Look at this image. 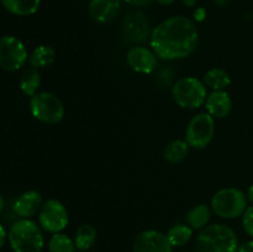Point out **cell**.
Segmentation results:
<instances>
[{
    "mask_svg": "<svg viewBox=\"0 0 253 252\" xmlns=\"http://www.w3.org/2000/svg\"><path fill=\"white\" fill-rule=\"evenodd\" d=\"M128 67L136 73L150 74L157 69V56L152 49L143 46H135L126 54Z\"/></svg>",
    "mask_w": 253,
    "mask_h": 252,
    "instance_id": "cell-12",
    "label": "cell"
},
{
    "mask_svg": "<svg viewBox=\"0 0 253 252\" xmlns=\"http://www.w3.org/2000/svg\"><path fill=\"white\" fill-rule=\"evenodd\" d=\"M194 17H195V20H197V21H203V20L207 17V11H205L203 7H198V9L195 10V12H194Z\"/></svg>",
    "mask_w": 253,
    "mask_h": 252,
    "instance_id": "cell-29",
    "label": "cell"
},
{
    "mask_svg": "<svg viewBox=\"0 0 253 252\" xmlns=\"http://www.w3.org/2000/svg\"><path fill=\"white\" fill-rule=\"evenodd\" d=\"M4 197L1 195V193H0V212L2 211V209H4Z\"/></svg>",
    "mask_w": 253,
    "mask_h": 252,
    "instance_id": "cell-35",
    "label": "cell"
},
{
    "mask_svg": "<svg viewBox=\"0 0 253 252\" xmlns=\"http://www.w3.org/2000/svg\"><path fill=\"white\" fill-rule=\"evenodd\" d=\"M151 47L165 61L189 57L197 49L199 32L197 25L185 16H172L152 30Z\"/></svg>",
    "mask_w": 253,
    "mask_h": 252,
    "instance_id": "cell-1",
    "label": "cell"
},
{
    "mask_svg": "<svg viewBox=\"0 0 253 252\" xmlns=\"http://www.w3.org/2000/svg\"><path fill=\"white\" fill-rule=\"evenodd\" d=\"M29 61L26 46L15 36H2L0 39V67L4 71H19Z\"/></svg>",
    "mask_w": 253,
    "mask_h": 252,
    "instance_id": "cell-8",
    "label": "cell"
},
{
    "mask_svg": "<svg viewBox=\"0 0 253 252\" xmlns=\"http://www.w3.org/2000/svg\"><path fill=\"white\" fill-rule=\"evenodd\" d=\"M215 135V119L208 113L193 116L185 131V141L189 147L203 150L210 145Z\"/></svg>",
    "mask_w": 253,
    "mask_h": 252,
    "instance_id": "cell-7",
    "label": "cell"
},
{
    "mask_svg": "<svg viewBox=\"0 0 253 252\" xmlns=\"http://www.w3.org/2000/svg\"><path fill=\"white\" fill-rule=\"evenodd\" d=\"M156 1L161 5H170V4H173L175 0H156Z\"/></svg>",
    "mask_w": 253,
    "mask_h": 252,
    "instance_id": "cell-34",
    "label": "cell"
},
{
    "mask_svg": "<svg viewBox=\"0 0 253 252\" xmlns=\"http://www.w3.org/2000/svg\"><path fill=\"white\" fill-rule=\"evenodd\" d=\"M173 77H174V71L170 67H165V68L158 69L157 76H156V83L160 85V88H168L172 85Z\"/></svg>",
    "mask_w": 253,
    "mask_h": 252,
    "instance_id": "cell-25",
    "label": "cell"
},
{
    "mask_svg": "<svg viewBox=\"0 0 253 252\" xmlns=\"http://www.w3.org/2000/svg\"><path fill=\"white\" fill-rule=\"evenodd\" d=\"M188 153H189V145L187 141L174 140L165 147L163 158L169 163H179L187 158Z\"/></svg>",
    "mask_w": 253,
    "mask_h": 252,
    "instance_id": "cell-22",
    "label": "cell"
},
{
    "mask_svg": "<svg viewBox=\"0 0 253 252\" xmlns=\"http://www.w3.org/2000/svg\"><path fill=\"white\" fill-rule=\"evenodd\" d=\"M195 2H197V0H183V4H184L185 6H188V7L194 6Z\"/></svg>",
    "mask_w": 253,
    "mask_h": 252,
    "instance_id": "cell-33",
    "label": "cell"
},
{
    "mask_svg": "<svg viewBox=\"0 0 253 252\" xmlns=\"http://www.w3.org/2000/svg\"><path fill=\"white\" fill-rule=\"evenodd\" d=\"M30 113L36 120L54 125L63 120L64 106L58 96L48 91H39L30 98Z\"/></svg>",
    "mask_w": 253,
    "mask_h": 252,
    "instance_id": "cell-6",
    "label": "cell"
},
{
    "mask_svg": "<svg viewBox=\"0 0 253 252\" xmlns=\"http://www.w3.org/2000/svg\"><path fill=\"white\" fill-rule=\"evenodd\" d=\"M246 195H247V199H249L250 202L252 203V205H253V184L249 188V190H247V194Z\"/></svg>",
    "mask_w": 253,
    "mask_h": 252,
    "instance_id": "cell-32",
    "label": "cell"
},
{
    "mask_svg": "<svg viewBox=\"0 0 253 252\" xmlns=\"http://www.w3.org/2000/svg\"><path fill=\"white\" fill-rule=\"evenodd\" d=\"M56 61V51L48 44H40L29 56L30 66L35 68H44Z\"/></svg>",
    "mask_w": 253,
    "mask_h": 252,
    "instance_id": "cell-19",
    "label": "cell"
},
{
    "mask_svg": "<svg viewBox=\"0 0 253 252\" xmlns=\"http://www.w3.org/2000/svg\"><path fill=\"white\" fill-rule=\"evenodd\" d=\"M230 1H231V0H214L215 5H216V6H219V7L227 6V5L230 4Z\"/></svg>",
    "mask_w": 253,
    "mask_h": 252,
    "instance_id": "cell-31",
    "label": "cell"
},
{
    "mask_svg": "<svg viewBox=\"0 0 253 252\" xmlns=\"http://www.w3.org/2000/svg\"><path fill=\"white\" fill-rule=\"evenodd\" d=\"M6 237H7L6 231H5L4 226H2L1 222H0V249H1V247L5 245V241H6Z\"/></svg>",
    "mask_w": 253,
    "mask_h": 252,
    "instance_id": "cell-30",
    "label": "cell"
},
{
    "mask_svg": "<svg viewBox=\"0 0 253 252\" xmlns=\"http://www.w3.org/2000/svg\"><path fill=\"white\" fill-rule=\"evenodd\" d=\"M19 85L22 93L30 98L39 93V88L41 85V74H40L39 68H35L32 66L25 68L20 76Z\"/></svg>",
    "mask_w": 253,
    "mask_h": 252,
    "instance_id": "cell-16",
    "label": "cell"
},
{
    "mask_svg": "<svg viewBox=\"0 0 253 252\" xmlns=\"http://www.w3.org/2000/svg\"><path fill=\"white\" fill-rule=\"evenodd\" d=\"M42 204L43 202H42L41 193L37 190H27L16 198L12 209L15 214L21 219H31L32 216L39 214Z\"/></svg>",
    "mask_w": 253,
    "mask_h": 252,
    "instance_id": "cell-13",
    "label": "cell"
},
{
    "mask_svg": "<svg viewBox=\"0 0 253 252\" xmlns=\"http://www.w3.org/2000/svg\"><path fill=\"white\" fill-rule=\"evenodd\" d=\"M6 11L17 16H30L36 14L40 9L41 0H1Z\"/></svg>",
    "mask_w": 253,
    "mask_h": 252,
    "instance_id": "cell-18",
    "label": "cell"
},
{
    "mask_svg": "<svg viewBox=\"0 0 253 252\" xmlns=\"http://www.w3.org/2000/svg\"><path fill=\"white\" fill-rule=\"evenodd\" d=\"M98 237L96 229L90 224H83L77 229L76 236H74V244L77 250L81 252H86L94 246Z\"/></svg>",
    "mask_w": 253,
    "mask_h": 252,
    "instance_id": "cell-20",
    "label": "cell"
},
{
    "mask_svg": "<svg viewBox=\"0 0 253 252\" xmlns=\"http://www.w3.org/2000/svg\"><path fill=\"white\" fill-rule=\"evenodd\" d=\"M41 229L49 234L62 232L69 222V215L66 207L57 199H48L42 204L39 212Z\"/></svg>",
    "mask_w": 253,
    "mask_h": 252,
    "instance_id": "cell-9",
    "label": "cell"
},
{
    "mask_svg": "<svg viewBox=\"0 0 253 252\" xmlns=\"http://www.w3.org/2000/svg\"><path fill=\"white\" fill-rule=\"evenodd\" d=\"M182 252H189V251H182Z\"/></svg>",
    "mask_w": 253,
    "mask_h": 252,
    "instance_id": "cell-36",
    "label": "cell"
},
{
    "mask_svg": "<svg viewBox=\"0 0 253 252\" xmlns=\"http://www.w3.org/2000/svg\"><path fill=\"white\" fill-rule=\"evenodd\" d=\"M151 26L147 16L141 11H132L126 15L121 24V35L126 43L138 44L151 37Z\"/></svg>",
    "mask_w": 253,
    "mask_h": 252,
    "instance_id": "cell-10",
    "label": "cell"
},
{
    "mask_svg": "<svg viewBox=\"0 0 253 252\" xmlns=\"http://www.w3.org/2000/svg\"><path fill=\"white\" fill-rule=\"evenodd\" d=\"M194 230L187 224H177L167 231V237L173 247H183L192 240Z\"/></svg>",
    "mask_w": 253,
    "mask_h": 252,
    "instance_id": "cell-23",
    "label": "cell"
},
{
    "mask_svg": "<svg viewBox=\"0 0 253 252\" xmlns=\"http://www.w3.org/2000/svg\"><path fill=\"white\" fill-rule=\"evenodd\" d=\"M203 82L208 88L212 90H225L231 84V77L225 69L215 67L204 74Z\"/></svg>",
    "mask_w": 253,
    "mask_h": 252,
    "instance_id": "cell-21",
    "label": "cell"
},
{
    "mask_svg": "<svg viewBox=\"0 0 253 252\" xmlns=\"http://www.w3.org/2000/svg\"><path fill=\"white\" fill-rule=\"evenodd\" d=\"M86 252H88V251H86Z\"/></svg>",
    "mask_w": 253,
    "mask_h": 252,
    "instance_id": "cell-37",
    "label": "cell"
},
{
    "mask_svg": "<svg viewBox=\"0 0 253 252\" xmlns=\"http://www.w3.org/2000/svg\"><path fill=\"white\" fill-rule=\"evenodd\" d=\"M132 252H173L167 235L157 230H145L136 236Z\"/></svg>",
    "mask_w": 253,
    "mask_h": 252,
    "instance_id": "cell-11",
    "label": "cell"
},
{
    "mask_svg": "<svg viewBox=\"0 0 253 252\" xmlns=\"http://www.w3.org/2000/svg\"><path fill=\"white\" fill-rule=\"evenodd\" d=\"M237 252H253V240H250V241H246L240 245Z\"/></svg>",
    "mask_w": 253,
    "mask_h": 252,
    "instance_id": "cell-27",
    "label": "cell"
},
{
    "mask_svg": "<svg viewBox=\"0 0 253 252\" xmlns=\"http://www.w3.org/2000/svg\"><path fill=\"white\" fill-rule=\"evenodd\" d=\"M242 226L245 232L253 239V205L247 207V209L245 210L242 215Z\"/></svg>",
    "mask_w": 253,
    "mask_h": 252,
    "instance_id": "cell-26",
    "label": "cell"
},
{
    "mask_svg": "<svg viewBox=\"0 0 253 252\" xmlns=\"http://www.w3.org/2000/svg\"><path fill=\"white\" fill-rule=\"evenodd\" d=\"M9 242L14 252H42L44 237L41 226L31 219H20L10 227Z\"/></svg>",
    "mask_w": 253,
    "mask_h": 252,
    "instance_id": "cell-3",
    "label": "cell"
},
{
    "mask_svg": "<svg viewBox=\"0 0 253 252\" xmlns=\"http://www.w3.org/2000/svg\"><path fill=\"white\" fill-rule=\"evenodd\" d=\"M121 0H90L89 15L98 24H106L119 14Z\"/></svg>",
    "mask_w": 253,
    "mask_h": 252,
    "instance_id": "cell-15",
    "label": "cell"
},
{
    "mask_svg": "<svg viewBox=\"0 0 253 252\" xmlns=\"http://www.w3.org/2000/svg\"><path fill=\"white\" fill-rule=\"evenodd\" d=\"M207 113L214 119H224L232 110V100L226 90H212L205 100Z\"/></svg>",
    "mask_w": 253,
    "mask_h": 252,
    "instance_id": "cell-14",
    "label": "cell"
},
{
    "mask_svg": "<svg viewBox=\"0 0 253 252\" xmlns=\"http://www.w3.org/2000/svg\"><path fill=\"white\" fill-rule=\"evenodd\" d=\"M172 96L178 106L183 109H198L208 98L207 85L195 77H184L173 84Z\"/></svg>",
    "mask_w": 253,
    "mask_h": 252,
    "instance_id": "cell-5",
    "label": "cell"
},
{
    "mask_svg": "<svg viewBox=\"0 0 253 252\" xmlns=\"http://www.w3.org/2000/svg\"><path fill=\"white\" fill-rule=\"evenodd\" d=\"M125 2H127L128 5H132V6H146V5L150 4L153 0H124Z\"/></svg>",
    "mask_w": 253,
    "mask_h": 252,
    "instance_id": "cell-28",
    "label": "cell"
},
{
    "mask_svg": "<svg viewBox=\"0 0 253 252\" xmlns=\"http://www.w3.org/2000/svg\"><path fill=\"white\" fill-rule=\"evenodd\" d=\"M211 208L207 204H198L188 211L185 216L187 225H189L193 230H203L208 226L211 217Z\"/></svg>",
    "mask_w": 253,
    "mask_h": 252,
    "instance_id": "cell-17",
    "label": "cell"
},
{
    "mask_svg": "<svg viewBox=\"0 0 253 252\" xmlns=\"http://www.w3.org/2000/svg\"><path fill=\"white\" fill-rule=\"evenodd\" d=\"M48 252H77L74 240L63 232L52 234L48 241Z\"/></svg>",
    "mask_w": 253,
    "mask_h": 252,
    "instance_id": "cell-24",
    "label": "cell"
},
{
    "mask_svg": "<svg viewBox=\"0 0 253 252\" xmlns=\"http://www.w3.org/2000/svg\"><path fill=\"white\" fill-rule=\"evenodd\" d=\"M247 195L234 187L222 188L215 193L210 202L212 212L222 219H236L244 215L247 209Z\"/></svg>",
    "mask_w": 253,
    "mask_h": 252,
    "instance_id": "cell-4",
    "label": "cell"
},
{
    "mask_svg": "<svg viewBox=\"0 0 253 252\" xmlns=\"http://www.w3.org/2000/svg\"><path fill=\"white\" fill-rule=\"evenodd\" d=\"M239 246L236 232L224 224L208 225L195 239L197 252H237Z\"/></svg>",
    "mask_w": 253,
    "mask_h": 252,
    "instance_id": "cell-2",
    "label": "cell"
}]
</instances>
